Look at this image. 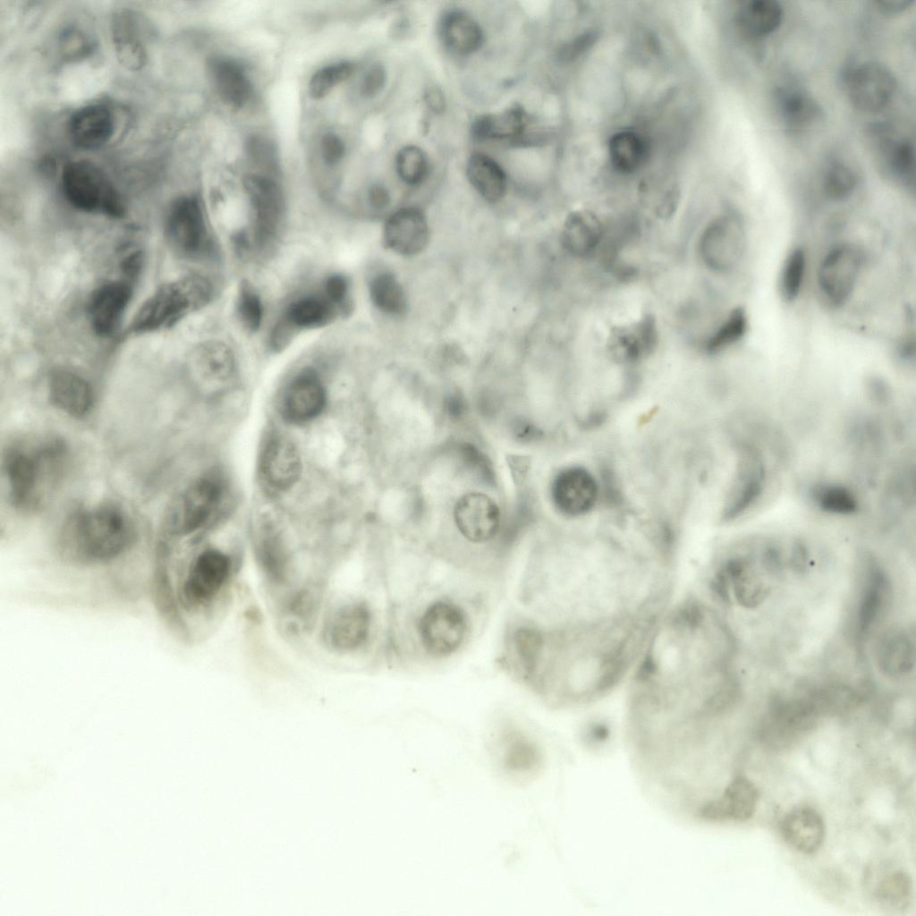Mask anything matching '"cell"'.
I'll return each mask as SVG.
<instances>
[{
	"mask_svg": "<svg viewBox=\"0 0 916 916\" xmlns=\"http://www.w3.org/2000/svg\"><path fill=\"white\" fill-rule=\"evenodd\" d=\"M759 792L744 775L734 776L724 786L719 796L708 807L701 822H745L757 810Z\"/></svg>",
	"mask_w": 916,
	"mask_h": 916,
	"instance_id": "ffe728a7",
	"label": "cell"
},
{
	"mask_svg": "<svg viewBox=\"0 0 916 916\" xmlns=\"http://www.w3.org/2000/svg\"><path fill=\"white\" fill-rule=\"evenodd\" d=\"M765 467L762 458L751 447H746L741 457L737 475L723 512L725 520L742 514L763 490Z\"/></svg>",
	"mask_w": 916,
	"mask_h": 916,
	"instance_id": "cb8c5ba5",
	"label": "cell"
},
{
	"mask_svg": "<svg viewBox=\"0 0 916 916\" xmlns=\"http://www.w3.org/2000/svg\"><path fill=\"white\" fill-rule=\"evenodd\" d=\"M353 65L348 62H341L323 67L310 78L309 90L315 99L327 96L337 84L345 81L352 72Z\"/></svg>",
	"mask_w": 916,
	"mask_h": 916,
	"instance_id": "681fc988",
	"label": "cell"
},
{
	"mask_svg": "<svg viewBox=\"0 0 916 916\" xmlns=\"http://www.w3.org/2000/svg\"><path fill=\"white\" fill-rule=\"evenodd\" d=\"M648 144L636 131L624 130L615 133L608 143L613 167L623 174H632L640 168L648 157Z\"/></svg>",
	"mask_w": 916,
	"mask_h": 916,
	"instance_id": "f35d334b",
	"label": "cell"
},
{
	"mask_svg": "<svg viewBox=\"0 0 916 916\" xmlns=\"http://www.w3.org/2000/svg\"><path fill=\"white\" fill-rule=\"evenodd\" d=\"M65 458V448L56 440L11 446L4 458V469L13 505L21 510L38 507L58 481Z\"/></svg>",
	"mask_w": 916,
	"mask_h": 916,
	"instance_id": "7a4b0ae2",
	"label": "cell"
},
{
	"mask_svg": "<svg viewBox=\"0 0 916 916\" xmlns=\"http://www.w3.org/2000/svg\"><path fill=\"white\" fill-rule=\"evenodd\" d=\"M780 828L785 841L806 855L817 852L826 835L823 818L809 806H800L790 810L784 817Z\"/></svg>",
	"mask_w": 916,
	"mask_h": 916,
	"instance_id": "484cf974",
	"label": "cell"
},
{
	"mask_svg": "<svg viewBox=\"0 0 916 916\" xmlns=\"http://www.w3.org/2000/svg\"><path fill=\"white\" fill-rule=\"evenodd\" d=\"M598 488L586 469L572 466L560 471L551 484V497L563 514L576 517L589 513L597 502Z\"/></svg>",
	"mask_w": 916,
	"mask_h": 916,
	"instance_id": "e0dca14e",
	"label": "cell"
},
{
	"mask_svg": "<svg viewBox=\"0 0 916 916\" xmlns=\"http://www.w3.org/2000/svg\"><path fill=\"white\" fill-rule=\"evenodd\" d=\"M322 291L345 314L351 310L350 284L345 276L342 274L328 276L323 282Z\"/></svg>",
	"mask_w": 916,
	"mask_h": 916,
	"instance_id": "f5cc1de1",
	"label": "cell"
},
{
	"mask_svg": "<svg viewBox=\"0 0 916 916\" xmlns=\"http://www.w3.org/2000/svg\"><path fill=\"white\" fill-rule=\"evenodd\" d=\"M857 186V174L843 161H834L826 169L822 187L825 195L831 200L842 201L848 199Z\"/></svg>",
	"mask_w": 916,
	"mask_h": 916,
	"instance_id": "7bdbcfd3",
	"label": "cell"
},
{
	"mask_svg": "<svg viewBox=\"0 0 916 916\" xmlns=\"http://www.w3.org/2000/svg\"><path fill=\"white\" fill-rule=\"evenodd\" d=\"M496 751L503 768L516 776L533 773L540 763L537 746L515 729H505L500 734Z\"/></svg>",
	"mask_w": 916,
	"mask_h": 916,
	"instance_id": "f1b7e54d",
	"label": "cell"
},
{
	"mask_svg": "<svg viewBox=\"0 0 916 916\" xmlns=\"http://www.w3.org/2000/svg\"><path fill=\"white\" fill-rule=\"evenodd\" d=\"M467 177L471 184L487 201H500L507 191V177L503 168L490 157L473 154L467 164Z\"/></svg>",
	"mask_w": 916,
	"mask_h": 916,
	"instance_id": "d6a6232c",
	"label": "cell"
},
{
	"mask_svg": "<svg viewBox=\"0 0 916 916\" xmlns=\"http://www.w3.org/2000/svg\"><path fill=\"white\" fill-rule=\"evenodd\" d=\"M469 631L466 611L447 598H439L428 604L416 623L421 648L434 657H445L457 652L464 644Z\"/></svg>",
	"mask_w": 916,
	"mask_h": 916,
	"instance_id": "5b68a950",
	"label": "cell"
},
{
	"mask_svg": "<svg viewBox=\"0 0 916 916\" xmlns=\"http://www.w3.org/2000/svg\"><path fill=\"white\" fill-rule=\"evenodd\" d=\"M396 170L400 178L407 184L420 183L428 172L425 153L413 145L403 148L396 157Z\"/></svg>",
	"mask_w": 916,
	"mask_h": 916,
	"instance_id": "c3c4849f",
	"label": "cell"
},
{
	"mask_svg": "<svg viewBox=\"0 0 916 916\" xmlns=\"http://www.w3.org/2000/svg\"><path fill=\"white\" fill-rule=\"evenodd\" d=\"M806 269V254L802 248L793 250L786 257L780 273L779 291L787 302L800 294Z\"/></svg>",
	"mask_w": 916,
	"mask_h": 916,
	"instance_id": "f6af8a7d",
	"label": "cell"
},
{
	"mask_svg": "<svg viewBox=\"0 0 916 916\" xmlns=\"http://www.w3.org/2000/svg\"><path fill=\"white\" fill-rule=\"evenodd\" d=\"M243 187L253 213V242L258 249L265 250L276 241L283 225V191L276 181L261 174L247 175Z\"/></svg>",
	"mask_w": 916,
	"mask_h": 916,
	"instance_id": "52a82bcc",
	"label": "cell"
},
{
	"mask_svg": "<svg viewBox=\"0 0 916 916\" xmlns=\"http://www.w3.org/2000/svg\"><path fill=\"white\" fill-rule=\"evenodd\" d=\"M747 327L748 318L745 310L741 307L734 309L708 338L705 345L707 352L716 353L733 345L743 337Z\"/></svg>",
	"mask_w": 916,
	"mask_h": 916,
	"instance_id": "ee69618b",
	"label": "cell"
},
{
	"mask_svg": "<svg viewBox=\"0 0 916 916\" xmlns=\"http://www.w3.org/2000/svg\"><path fill=\"white\" fill-rule=\"evenodd\" d=\"M59 50L68 60H80L89 56L95 48L93 38L81 28L69 25L59 35Z\"/></svg>",
	"mask_w": 916,
	"mask_h": 916,
	"instance_id": "f907efd6",
	"label": "cell"
},
{
	"mask_svg": "<svg viewBox=\"0 0 916 916\" xmlns=\"http://www.w3.org/2000/svg\"><path fill=\"white\" fill-rule=\"evenodd\" d=\"M879 663L890 675L908 673L914 665V643L906 633L888 636L879 649Z\"/></svg>",
	"mask_w": 916,
	"mask_h": 916,
	"instance_id": "60d3db41",
	"label": "cell"
},
{
	"mask_svg": "<svg viewBox=\"0 0 916 916\" xmlns=\"http://www.w3.org/2000/svg\"><path fill=\"white\" fill-rule=\"evenodd\" d=\"M208 70L218 96L230 107L241 108L252 94V86L243 68L233 60L212 58Z\"/></svg>",
	"mask_w": 916,
	"mask_h": 916,
	"instance_id": "f546056e",
	"label": "cell"
},
{
	"mask_svg": "<svg viewBox=\"0 0 916 916\" xmlns=\"http://www.w3.org/2000/svg\"><path fill=\"white\" fill-rule=\"evenodd\" d=\"M863 259V252L853 244L838 245L823 258L818 269V285L830 304L838 307L850 298Z\"/></svg>",
	"mask_w": 916,
	"mask_h": 916,
	"instance_id": "30bf717a",
	"label": "cell"
},
{
	"mask_svg": "<svg viewBox=\"0 0 916 916\" xmlns=\"http://www.w3.org/2000/svg\"><path fill=\"white\" fill-rule=\"evenodd\" d=\"M48 394L53 405L76 418L85 416L93 404L90 385L70 370L57 369L51 374Z\"/></svg>",
	"mask_w": 916,
	"mask_h": 916,
	"instance_id": "4316f807",
	"label": "cell"
},
{
	"mask_svg": "<svg viewBox=\"0 0 916 916\" xmlns=\"http://www.w3.org/2000/svg\"><path fill=\"white\" fill-rule=\"evenodd\" d=\"M148 26L137 12L121 8L114 12L110 31L114 51L125 69L139 71L148 61Z\"/></svg>",
	"mask_w": 916,
	"mask_h": 916,
	"instance_id": "5bb4252c",
	"label": "cell"
},
{
	"mask_svg": "<svg viewBox=\"0 0 916 916\" xmlns=\"http://www.w3.org/2000/svg\"><path fill=\"white\" fill-rule=\"evenodd\" d=\"M322 156L328 165H336L344 155L345 147L340 137L334 133H327L321 140Z\"/></svg>",
	"mask_w": 916,
	"mask_h": 916,
	"instance_id": "9f6ffc18",
	"label": "cell"
},
{
	"mask_svg": "<svg viewBox=\"0 0 916 916\" xmlns=\"http://www.w3.org/2000/svg\"><path fill=\"white\" fill-rule=\"evenodd\" d=\"M231 559L221 550L209 548L192 561L182 588V598L188 606H202L215 598L225 584L231 572Z\"/></svg>",
	"mask_w": 916,
	"mask_h": 916,
	"instance_id": "7c38bea8",
	"label": "cell"
},
{
	"mask_svg": "<svg viewBox=\"0 0 916 916\" xmlns=\"http://www.w3.org/2000/svg\"><path fill=\"white\" fill-rule=\"evenodd\" d=\"M463 407L462 400L457 395H453L447 400L446 408L452 416L461 415L463 411Z\"/></svg>",
	"mask_w": 916,
	"mask_h": 916,
	"instance_id": "e7e4bbea",
	"label": "cell"
},
{
	"mask_svg": "<svg viewBox=\"0 0 916 916\" xmlns=\"http://www.w3.org/2000/svg\"><path fill=\"white\" fill-rule=\"evenodd\" d=\"M61 185L66 200L78 210L111 218L124 215L121 194L106 174L89 161L67 163L62 170Z\"/></svg>",
	"mask_w": 916,
	"mask_h": 916,
	"instance_id": "277c9868",
	"label": "cell"
},
{
	"mask_svg": "<svg viewBox=\"0 0 916 916\" xmlns=\"http://www.w3.org/2000/svg\"><path fill=\"white\" fill-rule=\"evenodd\" d=\"M791 564L797 571H803L807 566V551L802 544H796L793 547Z\"/></svg>",
	"mask_w": 916,
	"mask_h": 916,
	"instance_id": "6125c7cd",
	"label": "cell"
},
{
	"mask_svg": "<svg viewBox=\"0 0 916 916\" xmlns=\"http://www.w3.org/2000/svg\"><path fill=\"white\" fill-rule=\"evenodd\" d=\"M911 890L909 877L903 872H895L887 877L880 885L878 895L881 898L898 902L905 898Z\"/></svg>",
	"mask_w": 916,
	"mask_h": 916,
	"instance_id": "db71d44e",
	"label": "cell"
},
{
	"mask_svg": "<svg viewBox=\"0 0 916 916\" xmlns=\"http://www.w3.org/2000/svg\"><path fill=\"white\" fill-rule=\"evenodd\" d=\"M515 436L521 439L527 440L539 436V431L526 421H519L515 427Z\"/></svg>",
	"mask_w": 916,
	"mask_h": 916,
	"instance_id": "be15d7a7",
	"label": "cell"
},
{
	"mask_svg": "<svg viewBox=\"0 0 916 916\" xmlns=\"http://www.w3.org/2000/svg\"><path fill=\"white\" fill-rule=\"evenodd\" d=\"M745 244L742 222L735 216L724 215L711 221L704 229L699 242V253L708 269L727 273L742 260Z\"/></svg>",
	"mask_w": 916,
	"mask_h": 916,
	"instance_id": "ba28073f",
	"label": "cell"
},
{
	"mask_svg": "<svg viewBox=\"0 0 916 916\" xmlns=\"http://www.w3.org/2000/svg\"><path fill=\"white\" fill-rule=\"evenodd\" d=\"M191 365L199 379L211 384L228 381L235 372V359L232 350L217 341L198 346L191 355Z\"/></svg>",
	"mask_w": 916,
	"mask_h": 916,
	"instance_id": "4dcf8cb0",
	"label": "cell"
},
{
	"mask_svg": "<svg viewBox=\"0 0 916 916\" xmlns=\"http://www.w3.org/2000/svg\"><path fill=\"white\" fill-rule=\"evenodd\" d=\"M848 98L862 112H877L892 99L896 81L884 65L868 62L853 67L846 75Z\"/></svg>",
	"mask_w": 916,
	"mask_h": 916,
	"instance_id": "4fadbf2b",
	"label": "cell"
},
{
	"mask_svg": "<svg viewBox=\"0 0 916 916\" xmlns=\"http://www.w3.org/2000/svg\"><path fill=\"white\" fill-rule=\"evenodd\" d=\"M528 121L525 110L514 105L497 114L479 116L472 123L471 132L478 140L520 137Z\"/></svg>",
	"mask_w": 916,
	"mask_h": 916,
	"instance_id": "8d00e7d4",
	"label": "cell"
},
{
	"mask_svg": "<svg viewBox=\"0 0 916 916\" xmlns=\"http://www.w3.org/2000/svg\"><path fill=\"white\" fill-rule=\"evenodd\" d=\"M345 313L322 292L297 298L285 309L270 335V346L275 352L283 350L300 330L321 327Z\"/></svg>",
	"mask_w": 916,
	"mask_h": 916,
	"instance_id": "8fae6325",
	"label": "cell"
},
{
	"mask_svg": "<svg viewBox=\"0 0 916 916\" xmlns=\"http://www.w3.org/2000/svg\"><path fill=\"white\" fill-rule=\"evenodd\" d=\"M132 539L126 513L114 505H102L74 514L64 529L61 547L72 562L95 564L121 555Z\"/></svg>",
	"mask_w": 916,
	"mask_h": 916,
	"instance_id": "6da1fadb",
	"label": "cell"
},
{
	"mask_svg": "<svg viewBox=\"0 0 916 916\" xmlns=\"http://www.w3.org/2000/svg\"><path fill=\"white\" fill-rule=\"evenodd\" d=\"M604 236V226L598 216L589 210H575L565 218L561 230L564 249L575 257L592 253Z\"/></svg>",
	"mask_w": 916,
	"mask_h": 916,
	"instance_id": "83f0119b",
	"label": "cell"
},
{
	"mask_svg": "<svg viewBox=\"0 0 916 916\" xmlns=\"http://www.w3.org/2000/svg\"><path fill=\"white\" fill-rule=\"evenodd\" d=\"M259 466L266 484L278 491H285L294 486L302 469L295 445L282 436L267 439L262 448Z\"/></svg>",
	"mask_w": 916,
	"mask_h": 916,
	"instance_id": "44dd1931",
	"label": "cell"
},
{
	"mask_svg": "<svg viewBox=\"0 0 916 916\" xmlns=\"http://www.w3.org/2000/svg\"><path fill=\"white\" fill-rule=\"evenodd\" d=\"M593 42L594 35H592V33L589 32L583 34L575 38L572 42L565 44L559 51V56L566 60L575 58L581 55L582 51L588 49Z\"/></svg>",
	"mask_w": 916,
	"mask_h": 916,
	"instance_id": "6f0895ef",
	"label": "cell"
},
{
	"mask_svg": "<svg viewBox=\"0 0 916 916\" xmlns=\"http://www.w3.org/2000/svg\"><path fill=\"white\" fill-rule=\"evenodd\" d=\"M913 1L912 0H882L877 1L878 10L888 16H894L907 10Z\"/></svg>",
	"mask_w": 916,
	"mask_h": 916,
	"instance_id": "680465c9",
	"label": "cell"
},
{
	"mask_svg": "<svg viewBox=\"0 0 916 916\" xmlns=\"http://www.w3.org/2000/svg\"><path fill=\"white\" fill-rule=\"evenodd\" d=\"M326 403V389L318 372L305 368L286 386L280 405L281 414L290 423L302 424L317 418Z\"/></svg>",
	"mask_w": 916,
	"mask_h": 916,
	"instance_id": "9a60e30c",
	"label": "cell"
},
{
	"mask_svg": "<svg viewBox=\"0 0 916 916\" xmlns=\"http://www.w3.org/2000/svg\"><path fill=\"white\" fill-rule=\"evenodd\" d=\"M515 661L524 678L536 676L545 648L543 632L530 624L516 626L511 636Z\"/></svg>",
	"mask_w": 916,
	"mask_h": 916,
	"instance_id": "74e56055",
	"label": "cell"
},
{
	"mask_svg": "<svg viewBox=\"0 0 916 916\" xmlns=\"http://www.w3.org/2000/svg\"><path fill=\"white\" fill-rule=\"evenodd\" d=\"M776 101L785 127L793 132L810 127L822 114L817 101L802 89H781L776 93Z\"/></svg>",
	"mask_w": 916,
	"mask_h": 916,
	"instance_id": "1f68e13d",
	"label": "cell"
},
{
	"mask_svg": "<svg viewBox=\"0 0 916 916\" xmlns=\"http://www.w3.org/2000/svg\"><path fill=\"white\" fill-rule=\"evenodd\" d=\"M212 295L211 283L200 275H189L164 283L139 308L127 334L141 335L170 329L205 307Z\"/></svg>",
	"mask_w": 916,
	"mask_h": 916,
	"instance_id": "3957f363",
	"label": "cell"
},
{
	"mask_svg": "<svg viewBox=\"0 0 916 916\" xmlns=\"http://www.w3.org/2000/svg\"><path fill=\"white\" fill-rule=\"evenodd\" d=\"M371 624V612L364 602L345 603L337 607L327 618L324 632L325 640L339 651H355L368 642Z\"/></svg>",
	"mask_w": 916,
	"mask_h": 916,
	"instance_id": "2e32d148",
	"label": "cell"
},
{
	"mask_svg": "<svg viewBox=\"0 0 916 916\" xmlns=\"http://www.w3.org/2000/svg\"><path fill=\"white\" fill-rule=\"evenodd\" d=\"M223 492V483L216 475L194 480L172 505L167 515L170 532L189 535L202 528L217 508Z\"/></svg>",
	"mask_w": 916,
	"mask_h": 916,
	"instance_id": "8992f818",
	"label": "cell"
},
{
	"mask_svg": "<svg viewBox=\"0 0 916 916\" xmlns=\"http://www.w3.org/2000/svg\"><path fill=\"white\" fill-rule=\"evenodd\" d=\"M132 295L126 281H108L92 293L88 303V315L96 335H111L120 325Z\"/></svg>",
	"mask_w": 916,
	"mask_h": 916,
	"instance_id": "7402d4cb",
	"label": "cell"
},
{
	"mask_svg": "<svg viewBox=\"0 0 916 916\" xmlns=\"http://www.w3.org/2000/svg\"><path fill=\"white\" fill-rule=\"evenodd\" d=\"M368 197L370 206L375 209H383L390 202V195L387 189L380 184L371 186Z\"/></svg>",
	"mask_w": 916,
	"mask_h": 916,
	"instance_id": "91938a15",
	"label": "cell"
},
{
	"mask_svg": "<svg viewBox=\"0 0 916 916\" xmlns=\"http://www.w3.org/2000/svg\"><path fill=\"white\" fill-rule=\"evenodd\" d=\"M781 4L774 0H751L739 7L735 21L738 28L753 38L767 36L775 31L783 20Z\"/></svg>",
	"mask_w": 916,
	"mask_h": 916,
	"instance_id": "e575fe53",
	"label": "cell"
},
{
	"mask_svg": "<svg viewBox=\"0 0 916 916\" xmlns=\"http://www.w3.org/2000/svg\"><path fill=\"white\" fill-rule=\"evenodd\" d=\"M657 342L655 319L647 315L634 323L614 327L608 337L607 348L615 360L633 363L652 353Z\"/></svg>",
	"mask_w": 916,
	"mask_h": 916,
	"instance_id": "d4e9b609",
	"label": "cell"
},
{
	"mask_svg": "<svg viewBox=\"0 0 916 916\" xmlns=\"http://www.w3.org/2000/svg\"><path fill=\"white\" fill-rule=\"evenodd\" d=\"M889 592L888 581L880 568L869 569L860 600L857 616V633L864 637L883 611Z\"/></svg>",
	"mask_w": 916,
	"mask_h": 916,
	"instance_id": "d590c367",
	"label": "cell"
},
{
	"mask_svg": "<svg viewBox=\"0 0 916 916\" xmlns=\"http://www.w3.org/2000/svg\"><path fill=\"white\" fill-rule=\"evenodd\" d=\"M882 150L887 170L897 179L910 183L914 178L913 144L906 139H883Z\"/></svg>",
	"mask_w": 916,
	"mask_h": 916,
	"instance_id": "b9f144b4",
	"label": "cell"
},
{
	"mask_svg": "<svg viewBox=\"0 0 916 916\" xmlns=\"http://www.w3.org/2000/svg\"><path fill=\"white\" fill-rule=\"evenodd\" d=\"M425 102L428 108L437 114H441L445 109L444 95L437 87H429L426 90Z\"/></svg>",
	"mask_w": 916,
	"mask_h": 916,
	"instance_id": "94428289",
	"label": "cell"
},
{
	"mask_svg": "<svg viewBox=\"0 0 916 916\" xmlns=\"http://www.w3.org/2000/svg\"><path fill=\"white\" fill-rule=\"evenodd\" d=\"M369 297L381 312L394 317L403 316L408 310V298L398 278L390 271H379L369 283Z\"/></svg>",
	"mask_w": 916,
	"mask_h": 916,
	"instance_id": "ab89813d",
	"label": "cell"
},
{
	"mask_svg": "<svg viewBox=\"0 0 916 916\" xmlns=\"http://www.w3.org/2000/svg\"><path fill=\"white\" fill-rule=\"evenodd\" d=\"M440 32L445 44L459 55L474 53L483 43L479 25L470 15L460 11H450L444 15Z\"/></svg>",
	"mask_w": 916,
	"mask_h": 916,
	"instance_id": "836d02e7",
	"label": "cell"
},
{
	"mask_svg": "<svg viewBox=\"0 0 916 916\" xmlns=\"http://www.w3.org/2000/svg\"><path fill=\"white\" fill-rule=\"evenodd\" d=\"M812 494L817 505L829 513L849 514L857 508L855 497L843 486L821 485L817 487Z\"/></svg>",
	"mask_w": 916,
	"mask_h": 916,
	"instance_id": "7dc6e473",
	"label": "cell"
},
{
	"mask_svg": "<svg viewBox=\"0 0 916 916\" xmlns=\"http://www.w3.org/2000/svg\"><path fill=\"white\" fill-rule=\"evenodd\" d=\"M245 146L248 156L255 164L272 172L276 171V148L267 139L253 135L248 138Z\"/></svg>",
	"mask_w": 916,
	"mask_h": 916,
	"instance_id": "816d5d0a",
	"label": "cell"
},
{
	"mask_svg": "<svg viewBox=\"0 0 916 916\" xmlns=\"http://www.w3.org/2000/svg\"><path fill=\"white\" fill-rule=\"evenodd\" d=\"M114 117L106 105L89 104L77 109L68 121L72 144L82 150H96L113 137Z\"/></svg>",
	"mask_w": 916,
	"mask_h": 916,
	"instance_id": "603a6c76",
	"label": "cell"
},
{
	"mask_svg": "<svg viewBox=\"0 0 916 916\" xmlns=\"http://www.w3.org/2000/svg\"><path fill=\"white\" fill-rule=\"evenodd\" d=\"M385 246L401 256L420 254L429 242V225L425 213L416 207H405L392 213L383 228Z\"/></svg>",
	"mask_w": 916,
	"mask_h": 916,
	"instance_id": "d6986e66",
	"label": "cell"
},
{
	"mask_svg": "<svg viewBox=\"0 0 916 916\" xmlns=\"http://www.w3.org/2000/svg\"><path fill=\"white\" fill-rule=\"evenodd\" d=\"M454 516L460 533L471 543L488 542L499 530V508L492 498L482 493L462 496L454 506Z\"/></svg>",
	"mask_w": 916,
	"mask_h": 916,
	"instance_id": "ac0fdd59",
	"label": "cell"
},
{
	"mask_svg": "<svg viewBox=\"0 0 916 916\" xmlns=\"http://www.w3.org/2000/svg\"><path fill=\"white\" fill-rule=\"evenodd\" d=\"M169 244L185 257H197L208 248L209 234L202 207L194 196H181L170 205L165 220Z\"/></svg>",
	"mask_w": 916,
	"mask_h": 916,
	"instance_id": "9c48e42d",
	"label": "cell"
},
{
	"mask_svg": "<svg viewBox=\"0 0 916 916\" xmlns=\"http://www.w3.org/2000/svg\"><path fill=\"white\" fill-rule=\"evenodd\" d=\"M386 80L385 67L375 64L369 67L361 83V94L366 98L377 95L385 86Z\"/></svg>",
	"mask_w": 916,
	"mask_h": 916,
	"instance_id": "11a10c76",
	"label": "cell"
},
{
	"mask_svg": "<svg viewBox=\"0 0 916 916\" xmlns=\"http://www.w3.org/2000/svg\"><path fill=\"white\" fill-rule=\"evenodd\" d=\"M236 312L242 326L248 332L254 333L259 328L263 318L262 302L253 286L247 281L240 284Z\"/></svg>",
	"mask_w": 916,
	"mask_h": 916,
	"instance_id": "bcb514c9",
	"label": "cell"
}]
</instances>
